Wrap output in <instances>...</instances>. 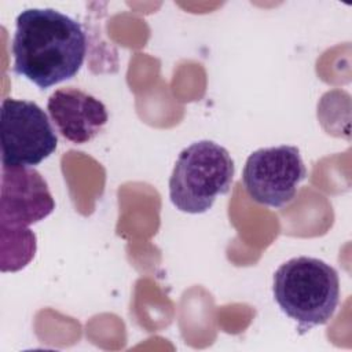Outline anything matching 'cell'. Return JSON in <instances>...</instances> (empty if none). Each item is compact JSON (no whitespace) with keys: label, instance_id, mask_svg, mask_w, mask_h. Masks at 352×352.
<instances>
[{"label":"cell","instance_id":"5","mask_svg":"<svg viewBox=\"0 0 352 352\" xmlns=\"http://www.w3.org/2000/svg\"><path fill=\"white\" fill-rule=\"evenodd\" d=\"M305 176L307 168L300 150L282 144L253 151L246 160L242 182L253 201L280 208L294 198Z\"/></svg>","mask_w":352,"mask_h":352},{"label":"cell","instance_id":"3","mask_svg":"<svg viewBox=\"0 0 352 352\" xmlns=\"http://www.w3.org/2000/svg\"><path fill=\"white\" fill-rule=\"evenodd\" d=\"M234 172V161L227 148L212 140L195 142L175 162L169 198L182 212L204 213L212 208L217 195L228 192Z\"/></svg>","mask_w":352,"mask_h":352},{"label":"cell","instance_id":"2","mask_svg":"<svg viewBox=\"0 0 352 352\" xmlns=\"http://www.w3.org/2000/svg\"><path fill=\"white\" fill-rule=\"evenodd\" d=\"M272 293L279 308L304 333L331 319L340 302V279L323 260L300 256L275 271Z\"/></svg>","mask_w":352,"mask_h":352},{"label":"cell","instance_id":"4","mask_svg":"<svg viewBox=\"0 0 352 352\" xmlns=\"http://www.w3.org/2000/svg\"><path fill=\"white\" fill-rule=\"evenodd\" d=\"M0 124L3 166L38 165L58 146V138L48 116L34 102L3 99Z\"/></svg>","mask_w":352,"mask_h":352},{"label":"cell","instance_id":"7","mask_svg":"<svg viewBox=\"0 0 352 352\" xmlns=\"http://www.w3.org/2000/svg\"><path fill=\"white\" fill-rule=\"evenodd\" d=\"M47 110L59 133L76 144L92 140L109 121L98 98L72 87L56 89L48 98Z\"/></svg>","mask_w":352,"mask_h":352},{"label":"cell","instance_id":"6","mask_svg":"<svg viewBox=\"0 0 352 352\" xmlns=\"http://www.w3.org/2000/svg\"><path fill=\"white\" fill-rule=\"evenodd\" d=\"M55 209L44 177L30 166H3L0 188V231L25 230Z\"/></svg>","mask_w":352,"mask_h":352},{"label":"cell","instance_id":"1","mask_svg":"<svg viewBox=\"0 0 352 352\" xmlns=\"http://www.w3.org/2000/svg\"><path fill=\"white\" fill-rule=\"evenodd\" d=\"M11 52L14 73L47 89L78 73L87 36L76 19L54 8H28L16 16Z\"/></svg>","mask_w":352,"mask_h":352}]
</instances>
